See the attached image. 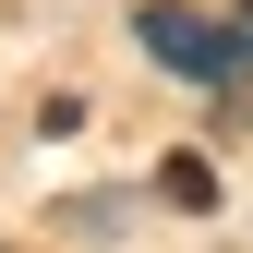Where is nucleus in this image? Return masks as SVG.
<instances>
[{"mask_svg":"<svg viewBox=\"0 0 253 253\" xmlns=\"http://www.w3.org/2000/svg\"><path fill=\"white\" fill-rule=\"evenodd\" d=\"M145 48L169 60V73H193V84H229L241 73V37L205 24V12H181V0H145Z\"/></svg>","mask_w":253,"mask_h":253,"instance_id":"nucleus-1","label":"nucleus"}]
</instances>
